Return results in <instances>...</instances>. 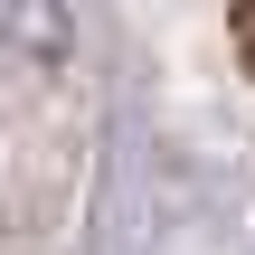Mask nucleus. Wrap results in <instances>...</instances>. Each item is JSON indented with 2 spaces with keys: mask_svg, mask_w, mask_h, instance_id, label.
<instances>
[{
  "mask_svg": "<svg viewBox=\"0 0 255 255\" xmlns=\"http://www.w3.org/2000/svg\"><path fill=\"white\" fill-rule=\"evenodd\" d=\"M66 0H0V47L9 57H28V66H57L66 57Z\"/></svg>",
  "mask_w": 255,
  "mask_h": 255,
  "instance_id": "obj_1",
  "label": "nucleus"
}]
</instances>
